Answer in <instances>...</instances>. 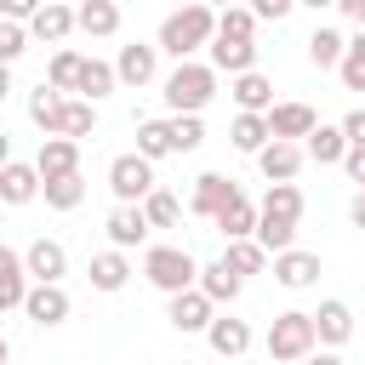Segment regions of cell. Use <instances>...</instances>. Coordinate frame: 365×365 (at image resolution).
Returning a JSON list of instances; mask_svg holds the SVG:
<instances>
[{
  "instance_id": "12",
  "label": "cell",
  "mask_w": 365,
  "mask_h": 365,
  "mask_svg": "<svg viewBox=\"0 0 365 365\" xmlns=\"http://www.w3.org/2000/svg\"><path fill=\"white\" fill-rule=\"evenodd\" d=\"M274 279H279L285 291H308V285L319 279V257H314V251L285 245V251H274Z\"/></svg>"
},
{
  "instance_id": "30",
  "label": "cell",
  "mask_w": 365,
  "mask_h": 365,
  "mask_svg": "<svg viewBox=\"0 0 365 365\" xmlns=\"http://www.w3.org/2000/svg\"><path fill=\"white\" fill-rule=\"evenodd\" d=\"M228 143L240 148V154H257L262 143H268V114H234V125H228Z\"/></svg>"
},
{
  "instance_id": "32",
  "label": "cell",
  "mask_w": 365,
  "mask_h": 365,
  "mask_svg": "<svg viewBox=\"0 0 365 365\" xmlns=\"http://www.w3.org/2000/svg\"><path fill=\"white\" fill-rule=\"evenodd\" d=\"M137 205H143L148 228H177V222H182V205H177V194H165V188H148Z\"/></svg>"
},
{
  "instance_id": "54",
  "label": "cell",
  "mask_w": 365,
  "mask_h": 365,
  "mask_svg": "<svg viewBox=\"0 0 365 365\" xmlns=\"http://www.w3.org/2000/svg\"><path fill=\"white\" fill-rule=\"evenodd\" d=\"M205 6H211V11H222V6H240V0H205Z\"/></svg>"
},
{
  "instance_id": "3",
  "label": "cell",
  "mask_w": 365,
  "mask_h": 365,
  "mask_svg": "<svg viewBox=\"0 0 365 365\" xmlns=\"http://www.w3.org/2000/svg\"><path fill=\"white\" fill-rule=\"evenodd\" d=\"M143 274H148V285H154V291L177 297V291H188V285H194L200 262H194L182 245H148V251H143Z\"/></svg>"
},
{
  "instance_id": "48",
  "label": "cell",
  "mask_w": 365,
  "mask_h": 365,
  "mask_svg": "<svg viewBox=\"0 0 365 365\" xmlns=\"http://www.w3.org/2000/svg\"><path fill=\"white\" fill-rule=\"evenodd\" d=\"M297 365H342V354H331V348H325V354H302Z\"/></svg>"
},
{
  "instance_id": "38",
  "label": "cell",
  "mask_w": 365,
  "mask_h": 365,
  "mask_svg": "<svg viewBox=\"0 0 365 365\" xmlns=\"http://www.w3.org/2000/svg\"><path fill=\"white\" fill-rule=\"evenodd\" d=\"M165 125H171V154H194L205 143V120L200 114H171Z\"/></svg>"
},
{
  "instance_id": "20",
  "label": "cell",
  "mask_w": 365,
  "mask_h": 365,
  "mask_svg": "<svg viewBox=\"0 0 365 365\" xmlns=\"http://www.w3.org/2000/svg\"><path fill=\"white\" fill-rule=\"evenodd\" d=\"M211 68H217V74H245V68H257V40H222V34H211Z\"/></svg>"
},
{
  "instance_id": "43",
  "label": "cell",
  "mask_w": 365,
  "mask_h": 365,
  "mask_svg": "<svg viewBox=\"0 0 365 365\" xmlns=\"http://www.w3.org/2000/svg\"><path fill=\"white\" fill-rule=\"evenodd\" d=\"M336 74H342V86H348V91H365V57H354V51H342V63H336Z\"/></svg>"
},
{
  "instance_id": "11",
  "label": "cell",
  "mask_w": 365,
  "mask_h": 365,
  "mask_svg": "<svg viewBox=\"0 0 365 365\" xmlns=\"http://www.w3.org/2000/svg\"><path fill=\"white\" fill-rule=\"evenodd\" d=\"M160 74V46H120V57H114V80L120 86H148Z\"/></svg>"
},
{
  "instance_id": "18",
  "label": "cell",
  "mask_w": 365,
  "mask_h": 365,
  "mask_svg": "<svg viewBox=\"0 0 365 365\" xmlns=\"http://www.w3.org/2000/svg\"><path fill=\"white\" fill-rule=\"evenodd\" d=\"M205 342H211V354H222V359H240V354L251 348V325H245V319H234V314H211V325H205Z\"/></svg>"
},
{
  "instance_id": "6",
  "label": "cell",
  "mask_w": 365,
  "mask_h": 365,
  "mask_svg": "<svg viewBox=\"0 0 365 365\" xmlns=\"http://www.w3.org/2000/svg\"><path fill=\"white\" fill-rule=\"evenodd\" d=\"M23 314H29L34 325H63V319H68V291H63V279H34V285L23 291Z\"/></svg>"
},
{
  "instance_id": "41",
  "label": "cell",
  "mask_w": 365,
  "mask_h": 365,
  "mask_svg": "<svg viewBox=\"0 0 365 365\" xmlns=\"http://www.w3.org/2000/svg\"><path fill=\"white\" fill-rule=\"evenodd\" d=\"M23 51H29V29H23V23H6V17H0V63H17Z\"/></svg>"
},
{
  "instance_id": "44",
  "label": "cell",
  "mask_w": 365,
  "mask_h": 365,
  "mask_svg": "<svg viewBox=\"0 0 365 365\" xmlns=\"http://www.w3.org/2000/svg\"><path fill=\"white\" fill-rule=\"evenodd\" d=\"M245 6L257 11V23H279V17H285V11L297 6V0H245Z\"/></svg>"
},
{
  "instance_id": "4",
  "label": "cell",
  "mask_w": 365,
  "mask_h": 365,
  "mask_svg": "<svg viewBox=\"0 0 365 365\" xmlns=\"http://www.w3.org/2000/svg\"><path fill=\"white\" fill-rule=\"evenodd\" d=\"M268 359H279V365H297L302 354H314L319 342H314V319L302 314V308H291V314H274V325H268Z\"/></svg>"
},
{
  "instance_id": "23",
  "label": "cell",
  "mask_w": 365,
  "mask_h": 365,
  "mask_svg": "<svg viewBox=\"0 0 365 365\" xmlns=\"http://www.w3.org/2000/svg\"><path fill=\"white\" fill-rule=\"evenodd\" d=\"M120 80H114V63H103V57H80V74H74V91L86 97V103H103L108 91H114Z\"/></svg>"
},
{
  "instance_id": "52",
  "label": "cell",
  "mask_w": 365,
  "mask_h": 365,
  "mask_svg": "<svg viewBox=\"0 0 365 365\" xmlns=\"http://www.w3.org/2000/svg\"><path fill=\"white\" fill-rule=\"evenodd\" d=\"M6 160H11V137L0 131V165H6Z\"/></svg>"
},
{
  "instance_id": "47",
  "label": "cell",
  "mask_w": 365,
  "mask_h": 365,
  "mask_svg": "<svg viewBox=\"0 0 365 365\" xmlns=\"http://www.w3.org/2000/svg\"><path fill=\"white\" fill-rule=\"evenodd\" d=\"M336 11H342L348 23H359V29H365V0H336Z\"/></svg>"
},
{
  "instance_id": "2",
  "label": "cell",
  "mask_w": 365,
  "mask_h": 365,
  "mask_svg": "<svg viewBox=\"0 0 365 365\" xmlns=\"http://www.w3.org/2000/svg\"><path fill=\"white\" fill-rule=\"evenodd\" d=\"M211 97H217V68H211V63L182 57V63L165 74V103H171V114H205Z\"/></svg>"
},
{
  "instance_id": "26",
  "label": "cell",
  "mask_w": 365,
  "mask_h": 365,
  "mask_svg": "<svg viewBox=\"0 0 365 365\" xmlns=\"http://www.w3.org/2000/svg\"><path fill=\"white\" fill-rule=\"evenodd\" d=\"M194 285H200V291H205L211 302H234V297L245 291V279H240V274H234V268H228L222 257H217V262H205V268L194 274Z\"/></svg>"
},
{
  "instance_id": "29",
  "label": "cell",
  "mask_w": 365,
  "mask_h": 365,
  "mask_svg": "<svg viewBox=\"0 0 365 365\" xmlns=\"http://www.w3.org/2000/svg\"><path fill=\"white\" fill-rule=\"evenodd\" d=\"M262 217H285V222H302V188L297 182H268V194L257 200Z\"/></svg>"
},
{
  "instance_id": "14",
  "label": "cell",
  "mask_w": 365,
  "mask_h": 365,
  "mask_svg": "<svg viewBox=\"0 0 365 365\" xmlns=\"http://www.w3.org/2000/svg\"><path fill=\"white\" fill-rule=\"evenodd\" d=\"M319 125V114L308 103H274L268 108V137H285V143H302L308 131Z\"/></svg>"
},
{
  "instance_id": "15",
  "label": "cell",
  "mask_w": 365,
  "mask_h": 365,
  "mask_svg": "<svg viewBox=\"0 0 365 365\" xmlns=\"http://www.w3.org/2000/svg\"><path fill=\"white\" fill-rule=\"evenodd\" d=\"M34 171H40V182H46V177H68V171H80V143H74V137H40Z\"/></svg>"
},
{
  "instance_id": "53",
  "label": "cell",
  "mask_w": 365,
  "mask_h": 365,
  "mask_svg": "<svg viewBox=\"0 0 365 365\" xmlns=\"http://www.w3.org/2000/svg\"><path fill=\"white\" fill-rule=\"evenodd\" d=\"M297 6H314V11H319V6H336V0H297Z\"/></svg>"
},
{
  "instance_id": "31",
  "label": "cell",
  "mask_w": 365,
  "mask_h": 365,
  "mask_svg": "<svg viewBox=\"0 0 365 365\" xmlns=\"http://www.w3.org/2000/svg\"><path fill=\"white\" fill-rule=\"evenodd\" d=\"M40 194H46V205H51V211H74V205L86 200V182H80V171H68V177H46V182H40Z\"/></svg>"
},
{
  "instance_id": "8",
  "label": "cell",
  "mask_w": 365,
  "mask_h": 365,
  "mask_svg": "<svg viewBox=\"0 0 365 365\" xmlns=\"http://www.w3.org/2000/svg\"><path fill=\"white\" fill-rule=\"evenodd\" d=\"M302 143H285V137H268L262 148H257V171L268 177V182H291L297 171H302Z\"/></svg>"
},
{
  "instance_id": "19",
  "label": "cell",
  "mask_w": 365,
  "mask_h": 365,
  "mask_svg": "<svg viewBox=\"0 0 365 365\" xmlns=\"http://www.w3.org/2000/svg\"><path fill=\"white\" fill-rule=\"evenodd\" d=\"M74 29L91 34V40L120 34V0H80V6H74Z\"/></svg>"
},
{
  "instance_id": "35",
  "label": "cell",
  "mask_w": 365,
  "mask_h": 365,
  "mask_svg": "<svg viewBox=\"0 0 365 365\" xmlns=\"http://www.w3.org/2000/svg\"><path fill=\"white\" fill-rule=\"evenodd\" d=\"M217 34L222 40H257V11L240 0V6H222L217 11Z\"/></svg>"
},
{
  "instance_id": "50",
  "label": "cell",
  "mask_w": 365,
  "mask_h": 365,
  "mask_svg": "<svg viewBox=\"0 0 365 365\" xmlns=\"http://www.w3.org/2000/svg\"><path fill=\"white\" fill-rule=\"evenodd\" d=\"M11 97V63H0V103Z\"/></svg>"
},
{
  "instance_id": "7",
  "label": "cell",
  "mask_w": 365,
  "mask_h": 365,
  "mask_svg": "<svg viewBox=\"0 0 365 365\" xmlns=\"http://www.w3.org/2000/svg\"><path fill=\"white\" fill-rule=\"evenodd\" d=\"M29 29V40H46V46H63L68 34H74V6L68 0H40V11L23 23Z\"/></svg>"
},
{
  "instance_id": "5",
  "label": "cell",
  "mask_w": 365,
  "mask_h": 365,
  "mask_svg": "<svg viewBox=\"0 0 365 365\" xmlns=\"http://www.w3.org/2000/svg\"><path fill=\"white\" fill-rule=\"evenodd\" d=\"M108 188H114L120 205H137V200L154 188V160H143L137 148H131V154H114V160H108Z\"/></svg>"
},
{
  "instance_id": "13",
  "label": "cell",
  "mask_w": 365,
  "mask_h": 365,
  "mask_svg": "<svg viewBox=\"0 0 365 365\" xmlns=\"http://www.w3.org/2000/svg\"><path fill=\"white\" fill-rule=\"evenodd\" d=\"M228 97H234L245 114H268V108H274V80H268V74H257V68L228 74Z\"/></svg>"
},
{
  "instance_id": "24",
  "label": "cell",
  "mask_w": 365,
  "mask_h": 365,
  "mask_svg": "<svg viewBox=\"0 0 365 365\" xmlns=\"http://www.w3.org/2000/svg\"><path fill=\"white\" fill-rule=\"evenodd\" d=\"M234 188H240L234 177H222V171H205V177H194V200H188V211H194V217H217V205H222Z\"/></svg>"
},
{
  "instance_id": "39",
  "label": "cell",
  "mask_w": 365,
  "mask_h": 365,
  "mask_svg": "<svg viewBox=\"0 0 365 365\" xmlns=\"http://www.w3.org/2000/svg\"><path fill=\"white\" fill-rule=\"evenodd\" d=\"M137 154L143 160H165L171 154V125L165 120H137Z\"/></svg>"
},
{
  "instance_id": "51",
  "label": "cell",
  "mask_w": 365,
  "mask_h": 365,
  "mask_svg": "<svg viewBox=\"0 0 365 365\" xmlns=\"http://www.w3.org/2000/svg\"><path fill=\"white\" fill-rule=\"evenodd\" d=\"M348 51H354V57H365V29H359V34L348 40Z\"/></svg>"
},
{
  "instance_id": "28",
  "label": "cell",
  "mask_w": 365,
  "mask_h": 365,
  "mask_svg": "<svg viewBox=\"0 0 365 365\" xmlns=\"http://www.w3.org/2000/svg\"><path fill=\"white\" fill-rule=\"evenodd\" d=\"M91 125H97V103H86V97H63V114H57V131L51 137H91Z\"/></svg>"
},
{
  "instance_id": "55",
  "label": "cell",
  "mask_w": 365,
  "mask_h": 365,
  "mask_svg": "<svg viewBox=\"0 0 365 365\" xmlns=\"http://www.w3.org/2000/svg\"><path fill=\"white\" fill-rule=\"evenodd\" d=\"M6 359H11V342H6V336H0V365H6Z\"/></svg>"
},
{
  "instance_id": "37",
  "label": "cell",
  "mask_w": 365,
  "mask_h": 365,
  "mask_svg": "<svg viewBox=\"0 0 365 365\" xmlns=\"http://www.w3.org/2000/svg\"><path fill=\"white\" fill-rule=\"evenodd\" d=\"M57 114H63V91L40 80V91L29 97V120H34V125H40L46 137H51V131H57Z\"/></svg>"
},
{
  "instance_id": "9",
  "label": "cell",
  "mask_w": 365,
  "mask_h": 365,
  "mask_svg": "<svg viewBox=\"0 0 365 365\" xmlns=\"http://www.w3.org/2000/svg\"><path fill=\"white\" fill-rule=\"evenodd\" d=\"M211 314H217V302L200 291V285H188V291H177L171 297V308H165V319L182 331V336H194V331H205L211 325Z\"/></svg>"
},
{
  "instance_id": "34",
  "label": "cell",
  "mask_w": 365,
  "mask_h": 365,
  "mask_svg": "<svg viewBox=\"0 0 365 365\" xmlns=\"http://www.w3.org/2000/svg\"><path fill=\"white\" fill-rule=\"evenodd\" d=\"M222 262H228V268H234V274L245 279V274H262V268H268V251H262V245H257V240L245 234V240H228Z\"/></svg>"
},
{
  "instance_id": "10",
  "label": "cell",
  "mask_w": 365,
  "mask_h": 365,
  "mask_svg": "<svg viewBox=\"0 0 365 365\" xmlns=\"http://www.w3.org/2000/svg\"><path fill=\"white\" fill-rule=\"evenodd\" d=\"M308 319H314V342H325V348H342V342L354 336V308H348L342 297H325Z\"/></svg>"
},
{
  "instance_id": "33",
  "label": "cell",
  "mask_w": 365,
  "mask_h": 365,
  "mask_svg": "<svg viewBox=\"0 0 365 365\" xmlns=\"http://www.w3.org/2000/svg\"><path fill=\"white\" fill-rule=\"evenodd\" d=\"M251 240L274 257V251H285V245H297V222H285V217H262L257 211V228H251Z\"/></svg>"
},
{
  "instance_id": "1",
  "label": "cell",
  "mask_w": 365,
  "mask_h": 365,
  "mask_svg": "<svg viewBox=\"0 0 365 365\" xmlns=\"http://www.w3.org/2000/svg\"><path fill=\"white\" fill-rule=\"evenodd\" d=\"M211 34H217V11H211L205 0H188V6H171V11H165L154 46L182 63V57H194L200 46H211Z\"/></svg>"
},
{
  "instance_id": "16",
  "label": "cell",
  "mask_w": 365,
  "mask_h": 365,
  "mask_svg": "<svg viewBox=\"0 0 365 365\" xmlns=\"http://www.w3.org/2000/svg\"><path fill=\"white\" fill-rule=\"evenodd\" d=\"M211 222H217V234H222V240H245V234L257 228V200L234 188V194L217 205V217H211Z\"/></svg>"
},
{
  "instance_id": "42",
  "label": "cell",
  "mask_w": 365,
  "mask_h": 365,
  "mask_svg": "<svg viewBox=\"0 0 365 365\" xmlns=\"http://www.w3.org/2000/svg\"><path fill=\"white\" fill-rule=\"evenodd\" d=\"M23 291H29V274H0V314L23 308Z\"/></svg>"
},
{
  "instance_id": "46",
  "label": "cell",
  "mask_w": 365,
  "mask_h": 365,
  "mask_svg": "<svg viewBox=\"0 0 365 365\" xmlns=\"http://www.w3.org/2000/svg\"><path fill=\"white\" fill-rule=\"evenodd\" d=\"M342 171L365 188V143H348V154H342Z\"/></svg>"
},
{
  "instance_id": "40",
  "label": "cell",
  "mask_w": 365,
  "mask_h": 365,
  "mask_svg": "<svg viewBox=\"0 0 365 365\" xmlns=\"http://www.w3.org/2000/svg\"><path fill=\"white\" fill-rule=\"evenodd\" d=\"M74 74H80V51H74V46H57V51H51V68H46V86L74 91Z\"/></svg>"
},
{
  "instance_id": "27",
  "label": "cell",
  "mask_w": 365,
  "mask_h": 365,
  "mask_svg": "<svg viewBox=\"0 0 365 365\" xmlns=\"http://www.w3.org/2000/svg\"><path fill=\"white\" fill-rule=\"evenodd\" d=\"M302 154H308V160H319V165H342V154H348L342 125H314V131L302 137Z\"/></svg>"
},
{
  "instance_id": "49",
  "label": "cell",
  "mask_w": 365,
  "mask_h": 365,
  "mask_svg": "<svg viewBox=\"0 0 365 365\" xmlns=\"http://www.w3.org/2000/svg\"><path fill=\"white\" fill-rule=\"evenodd\" d=\"M348 217H354V228H365V188L354 194V205H348Z\"/></svg>"
},
{
  "instance_id": "17",
  "label": "cell",
  "mask_w": 365,
  "mask_h": 365,
  "mask_svg": "<svg viewBox=\"0 0 365 365\" xmlns=\"http://www.w3.org/2000/svg\"><path fill=\"white\" fill-rule=\"evenodd\" d=\"M23 274H29V279H63V274H68V251L40 234V240H29V251H23Z\"/></svg>"
},
{
  "instance_id": "36",
  "label": "cell",
  "mask_w": 365,
  "mask_h": 365,
  "mask_svg": "<svg viewBox=\"0 0 365 365\" xmlns=\"http://www.w3.org/2000/svg\"><path fill=\"white\" fill-rule=\"evenodd\" d=\"M342 51H348V40H342L336 29H314V34H308V63H314V68H336Z\"/></svg>"
},
{
  "instance_id": "22",
  "label": "cell",
  "mask_w": 365,
  "mask_h": 365,
  "mask_svg": "<svg viewBox=\"0 0 365 365\" xmlns=\"http://www.w3.org/2000/svg\"><path fill=\"white\" fill-rule=\"evenodd\" d=\"M34 194H40V171L23 165V160H6V165H0V200H6V205H29Z\"/></svg>"
},
{
  "instance_id": "56",
  "label": "cell",
  "mask_w": 365,
  "mask_h": 365,
  "mask_svg": "<svg viewBox=\"0 0 365 365\" xmlns=\"http://www.w3.org/2000/svg\"><path fill=\"white\" fill-rule=\"evenodd\" d=\"M171 6H188V0H171Z\"/></svg>"
},
{
  "instance_id": "45",
  "label": "cell",
  "mask_w": 365,
  "mask_h": 365,
  "mask_svg": "<svg viewBox=\"0 0 365 365\" xmlns=\"http://www.w3.org/2000/svg\"><path fill=\"white\" fill-rule=\"evenodd\" d=\"M34 11H40V0H0V17L6 23H29Z\"/></svg>"
},
{
  "instance_id": "25",
  "label": "cell",
  "mask_w": 365,
  "mask_h": 365,
  "mask_svg": "<svg viewBox=\"0 0 365 365\" xmlns=\"http://www.w3.org/2000/svg\"><path fill=\"white\" fill-rule=\"evenodd\" d=\"M86 274H91V291H125V279H131V262H125V251L114 245V251H97Z\"/></svg>"
},
{
  "instance_id": "21",
  "label": "cell",
  "mask_w": 365,
  "mask_h": 365,
  "mask_svg": "<svg viewBox=\"0 0 365 365\" xmlns=\"http://www.w3.org/2000/svg\"><path fill=\"white\" fill-rule=\"evenodd\" d=\"M103 228H108V240H114L120 251H131V245L148 240V217H143V205H114Z\"/></svg>"
}]
</instances>
